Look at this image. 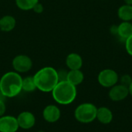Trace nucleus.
<instances>
[{
  "label": "nucleus",
  "mask_w": 132,
  "mask_h": 132,
  "mask_svg": "<svg viewBox=\"0 0 132 132\" xmlns=\"http://www.w3.org/2000/svg\"><path fill=\"white\" fill-rule=\"evenodd\" d=\"M36 89L43 92H52L59 82L58 72L51 67L39 70L33 76Z\"/></svg>",
  "instance_id": "f257e3e1"
},
{
  "label": "nucleus",
  "mask_w": 132,
  "mask_h": 132,
  "mask_svg": "<svg viewBox=\"0 0 132 132\" xmlns=\"http://www.w3.org/2000/svg\"><path fill=\"white\" fill-rule=\"evenodd\" d=\"M22 78L15 71L5 73L0 79V91L5 97H14L22 90Z\"/></svg>",
  "instance_id": "f03ea898"
},
{
  "label": "nucleus",
  "mask_w": 132,
  "mask_h": 132,
  "mask_svg": "<svg viewBox=\"0 0 132 132\" xmlns=\"http://www.w3.org/2000/svg\"><path fill=\"white\" fill-rule=\"evenodd\" d=\"M77 87L67 80L59 81L52 90L54 101L62 105H67L73 103L77 97Z\"/></svg>",
  "instance_id": "7ed1b4c3"
},
{
  "label": "nucleus",
  "mask_w": 132,
  "mask_h": 132,
  "mask_svg": "<svg viewBox=\"0 0 132 132\" xmlns=\"http://www.w3.org/2000/svg\"><path fill=\"white\" fill-rule=\"evenodd\" d=\"M97 108L92 103H84L77 107L74 111V117L78 122L89 124L97 118Z\"/></svg>",
  "instance_id": "20e7f679"
},
{
  "label": "nucleus",
  "mask_w": 132,
  "mask_h": 132,
  "mask_svg": "<svg viewBox=\"0 0 132 132\" xmlns=\"http://www.w3.org/2000/svg\"><path fill=\"white\" fill-rule=\"evenodd\" d=\"M97 80L103 87L111 88L118 84L119 81V76L114 70L104 69L99 73Z\"/></svg>",
  "instance_id": "39448f33"
},
{
  "label": "nucleus",
  "mask_w": 132,
  "mask_h": 132,
  "mask_svg": "<svg viewBox=\"0 0 132 132\" xmlns=\"http://www.w3.org/2000/svg\"><path fill=\"white\" fill-rule=\"evenodd\" d=\"M12 67L15 72L26 73L31 70L32 67V61L31 58L26 55H17L12 60Z\"/></svg>",
  "instance_id": "423d86ee"
},
{
  "label": "nucleus",
  "mask_w": 132,
  "mask_h": 132,
  "mask_svg": "<svg viewBox=\"0 0 132 132\" xmlns=\"http://www.w3.org/2000/svg\"><path fill=\"white\" fill-rule=\"evenodd\" d=\"M129 95V90L128 87L123 85V84H115L112 87H111L108 96L109 98L114 102H118L124 101L127 98V97Z\"/></svg>",
  "instance_id": "0eeeda50"
},
{
  "label": "nucleus",
  "mask_w": 132,
  "mask_h": 132,
  "mask_svg": "<svg viewBox=\"0 0 132 132\" xmlns=\"http://www.w3.org/2000/svg\"><path fill=\"white\" fill-rule=\"evenodd\" d=\"M19 128L15 118L4 115L0 117V132H16Z\"/></svg>",
  "instance_id": "6e6552de"
},
{
  "label": "nucleus",
  "mask_w": 132,
  "mask_h": 132,
  "mask_svg": "<svg viewBox=\"0 0 132 132\" xmlns=\"http://www.w3.org/2000/svg\"><path fill=\"white\" fill-rule=\"evenodd\" d=\"M16 119L19 127L25 130L32 128L36 124V118L34 114L29 111H23L20 113Z\"/></svg>",
  "instance_id": "1a4fd4ad"
},
{
  "label": "nucleus",
  "mask_w": 132,
  "mask_h": 132,
  "mask_svg": "<svg viewBox=\"0 0 132 132\" xmlns=\"http://www.w3.org/2000/svg\"><path fill=\"white\" fill-rule=\"evenodd\" d=\"M60 115H61V112L59 108L53 104L46 106L43 112V118L45 119L46 121L49 123L56 122L60 119Z\"/></svg>",
  "instance_id": "9d476101"
},
{
  "label": "nucleus",
  "mask_w": 132,
  "mask_h": 132,
  "mask_svg": "<svg viewBox=\"0 0 132 132\" xmlns=\"http://www.w3.org/2000/svg\"><path fill=\"white\" fill-rule=\"evenodd\" d=\"M66 65L71 70H80L83 66V59L81 56L76 53H71L66 58Z\"/></svg>",
  "instance_id": "9b49d317"
},
{
  "label": "nucleus",
  "mask_w": 132,
  "mask_h": 132,
  "mask_svg": "<svg viewBox=\"0 0 132 132\" xmlns=\"http://www.w3.org/2000/svg\"><path fill=\"white\" fill-rule=\"evenodd\" d=\"M113 113L110 108L107 107H101L97 108L96 119L103 125H108L113 121Z\"/></svg>",
  "instance_id": "f8f14e48"
},
{
  "label": "nucleus",
  "mask_w": 132,
  "mask_h": 132,
  "mask_svg": "<svg viewBox=\"0 0 132 132\" xmlns=\"http://www.w3.org/2000/svg\"><path fill=\"white\" fill-rule=\"evenodd\" d=\"M84 80V73L80 70H71L67 73V80L74 86H78Z\"/></svg>",
  "instance_id": "ddd939ff"
},
{
  "label": "nucleus",
  "mask_w": 132,
  "mask_h": 132,
  "mask_svg": "<svg viewBox=\"0 0 132 132\" xmlns=\"http://www.w3.org/2000/svg\"><path fill=\"white\" fill-rule=\"evenodd\" d=\"M16 25L15 19L9 15L2 16L0 19V30L2 32L12 31Z\"/></svg>",
  "instance_id": "4468645a"
},
{
  "label": "nucleus",
  "mask_w": 132,
  "mask_h": 132,
  "mask_svg": "<svg viewBox=\"0 0 132 132\" xmlns=\"http://www.w3.org/2000/svg\"><path fill=\"white\" fill-rule=\"evenodd\" d=\"M132 35V23L131 22H122L118 26V36L124 41Z\"/></svg>",
  "instance_id": "2eb2a0df"
},
{
  "label": "nucleus",
  "mask_w": 132,
  "mask_h": 132,
  "mask_svg": "<svg viewBox=\"0 0 132 132\" xmlns=\"http://www.w3.org/2000/svg\"><path fill=\"white\" fill-rule=\"evenodd\" d=\"M118 16L122 22L132 21V5L125 4L118 9Z\"/></svg>",
  "instance_id": "dca6fc26"
},
{
  "label": "nucleus",
  "mask_w": 132,
  "mask_h": 132,
  "mask_svg": "<svg viewBox=\"0 0 132 132\" xmlns=\"http://www.w3.org/2000/svg\"><path fill=\"white\" fill-rule=\"evenodd\" d=\"M36 89L35 80L33 77H26L22 79V90L26 92H32Z\"/></svg>",
  "instance_id": "f3484780"
},
{
  "label": "nucleus",
  "mask_w": 132,
  "mask_h": 132,
  "mask_svg": "<svg viewBox=\"0 0 132 132\" xmlns=\"http://www.w3.org/2000/svg\"><path fill=\"white\" fill-rule=\"evenodd\" d=\"M37 2H39V0H15L16 6L24 11L32 9Z\"/></svg>",
  "instance_id": "a211bd4d"
},
{
  "label": "nucleus",
  "mask_w": 132,
  "mask_h": 132,
  "mask_svg": "<svg viewBox=\"0 0 132 132\" xmlns=\"http://www.w3.org/2000/svg\"><path fill=\"white\" fill-rule=\"evenodd\" d=\"M131 82L132 78L129 74H124L120 78V84H123V85H125V86H126L128 87L131 84Z\"/></svg>",
  "instance_id": "6ab92c4d"
},
{
  "label": "nucleus",
  "mask_w": 132,
  "mask_h": 132,
  "mask_svg": "<svg viewBox=\"0 0 132 132\" xmlns=\"http://www.w3.org/2000/svg\"><path fill=\"white\" fill-rule=\"evenodd\" d=\"M125 45L127 53L132 56V35L125 41Z\"/></svg>",
  "instance_id": "aec40b11"
},
{
  "label": "nucleus",
  "mask_w": 132,
  "mask_h": 132,
  "mask_svg": "<svg viewBox=\"0 0 132 132\" xmlns=\"http://www.w3.org/2000/svg\"><path fill=\"white\" fill-rule=\"evenodd\" d=\"M32 10L36 12V13H42L44 10V8H43V5L40 3V2H37L35 6L33 7Z\"/></svg>",
  "instance_id": "412c9836"
},
{
  "label": "nucleus",
  "mask_w": 132,
  "mask_h": 132,
  "mask_svg": "<svg viewBox=\"0 0 132 132\" xmlns=\"http://www.w3.org/2000/svg\"><path fill=\"white\" fill-rule=\"evenodd\" d=\"M5 110H6V106L5 104V101L0 99V117L3 116L5 114Z\"/></svg>",
  "instance_id": "4be33fe9"
},
{
  "label": "nucleus",
  "mask_w": 132,
  "mask_h": 132,
  "mask_svg": "<svg viewBox=\"0 0 132 132\" xmlns=\"http://www.w3.org/2000/svg\"><path fill=\"white\" fill-rule=\"evenodd\" d=\"M111 32L113 34V35H118V26H112L111 27Z\"/></svg>",
  "instance_id": "5701e85b"
},
{
  "label": "nucleus",
  "mask_w": 132,
  "mask_h": 132,
  "mask_svg": "<svg viewBox=\"0 0 132 132\" xmlns=\"http://www.w3.org/2000/svg\"><path fill=\"white\" fill-rule=\"evenodd\" d=\"M125 3L127 4V5H132V0H124Z\"/></svg>",
  "instance_id": "b1692460"
},
{
  "label": "nucleus",
  "mask_w": 132,
  "mask_h": 132,
  "mask_svg": "<svg viewBox=\"0 0 132 132\" xmlns=\"http://www.w3.org/2000/svg\"><path fill=\"white\" fill-rule=\"evenodd\" d=\"M128 90H129V94H131L132 96V82L131 83V84L128 86Z\"/></svg>",
  "instance_id": "393cba45"
},
{
  "label": "nucleus",
  "mask_w": 132,
  "mask_h": 132,
  "mask_svg": "<svg viewBox=\"0 0 132 132\" xmlns=\"http://www.w3.org/2000/svg\"><path fill=\"white\" fill-rule=\"evenodd\" d=\"M5 98H6V97H5L2 94V93L0 91V99H1V100H4V101H5Z\"/></svg>",
  "instance_id": "a878e982"
},
{
  "label": "nucleus",
  "mask_w": 132,
  "mask_h": 132,
  "mask_svg": "<svg viewBox=\"0 0 132 132\" xmlns=\"http://www.w3.org/2000/svg\"><path fill=\"white\" fill-rule=\"evenodd\" d=\"M39 132H44V131H39Z\"/></svg>",
  "instance_id": "bb28decb"
},
{
  "label": "nucleus",
  "mask_w": 132,
  "mask_h": 132,
  "mask_svg": "<svg viewBox=\"0 0 132 132\" xmlns=\"http://www.w3.org/2000/svg\"></svg>",
  "instance_id": "cd10ccee"
}]
</instances>
